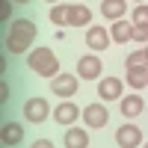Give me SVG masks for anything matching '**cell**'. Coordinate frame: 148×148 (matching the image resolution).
<instances>
[{
  "mask_svg": "<svg viewBox=\"0 0 148 148\" xmlns=\"http://www.w3.org/2000/svg\"><path fill=\"white\" fill-rule=\"evenodd\" d=\"M62 142H65V148H89V133H86L83 127H74L71 125L65 130V139Z\"/></svg>",
  "mask_w": 148,
  "mask_h": 148,
  "instance_id": "cell-15",
  "label": "cell"
},
{
  "mask_svg": "<svg viewBox=\"0 0 148 148\" xmlns=\"http://www.w3.org/2000/svg\"><path fill=\"white\" fill-rule=\"evenodd\" d=\"M83 113H80V107L74 104V101H59L56 107H53V121L56 125H65V127H71L74 121H77Z\"/></svg>",
  "mask_w": 148,
  "mask_h": 148,
  "instance_id": "cell-9",
  "label": "cell"
},
{
  "mask_svg": "<svg viewBox=\"0 0 148 148\" xmlns=\"http://www.w3.org/2000/svg\"><path fill=\"white\" fill-rule=\"evenodd\" d=\"M36 33H39V27H36L33 18H15V21H12V27L6 30V51H9L12 56L24 53V51L36 42Z\"/></svg>",
  "mask_w": 148,
  "mask_h": 148,
  "instance_id": "cell-1",
  "label": "cell"
},
{
  "mask_svg": "<svg viewBox=\"0 0 148 148\" xmlns=\"http://www.w3.org/2000/svg\"><path fill=\"white\" fill-rule=\"evenodd\" d=\"M127 83H130V89H148V68H130Z\"/></svg>",
  "mask_w": 148,
  "mask_h": 148,
  "instance_id": "cell-17",
  "label": "cell"
},
{
  "mask_svg": "<svg viewBox=\"0 0 148 148\" xmlns=\"http://www.w3.org/2000/svg\"><path fill=\"white\" fill-rule=\"evenodd\" d=\"M125 68H127V71H130V68H148V56H145V51H130L127 59H125Z\"/></svg>",
  "mask_w": 148,
  "mask_h": 148,
  "instance_id": "cell-19",
  "label": "cell"
},
{
  "mask_svg": "<svg viewBox=\"0 0 148 148\" xmlns=\"http://www.w3.org/2000/svg\"><path fill=\"white\" fill-rule=\"evenodd\" d=\"M98 98H101V101H116V98H121V80L119 77L98 80Z\"/></svg>",
  "mask_w": 148,
  "mask_h": 148,
  "instance_id": "cell-10",
  "label": "cell"
},
{
  "mask_svg": "<svg viewBox=\"0 0 148 148\" xmlns=\"http://www.w3.org/2000/svg\"><path fill=\"white\" fill-rule=\"evenodd\" d=\"M83 24H92V12H89V6L74 3L71 15H68V27H83Z\"/></svg>",
  "mask_w": 148,
  "mask_h": 148,
  "instance_id": "cell-16",
  "label": "cell"
},
{
  "mask_svg": "<svg viewBox=\"0 0 148 148\" xmlns=\"http://www.w3.org/2000/svg\"><path fill=\"white\" fill-rule=\"evenodd\" d=\"M77 83H80L77 74H56V77L51 80V92L59 95L62 101H68L71 95H77Z\"/></svg>",
  "mask_w": 148,
  "mask_h": 148,
  "instance_id": "cell-5",
  "label": "cell"
},
{
  "mask_svg": "<svg viewBox=\"0 0 148 148\" xmlns=\"http://www.w3.org/2000/svg\"><path fill=\"white\" fill-rule=\"evenodd\" d=\"M47 116H51L47 98H27V101H24V119H27L30 125H42Z\"/></svg>",
  "mask_w": 148,
  "mask_h": 148,
  "instance_id": "cell-4",
  "label": "cell"
},
{
  "mask_svg": "<svg viewBox=\"0 0 148 148\" xmlns=\"http://www.w3.org/2000/svg\"><path fill=\"white\" fill-rule=\"evenodd\" d=\"M101 71H104V62H101V56H98L95 51L92 53H83L77 59V77L80 80H98Z\"/></svg>",
  "mask_w": 148,
  "mask_h": 148,
  "instance_id": "cell-3",
  "label": "cell"
},
{
  "mask_svg": "<svg viewBox=\"0 0 148 148\" xmlns=\"http://www.w3.org/2000/svg\"><path fill=\"white\" fill-rule=\"evenodd\" d=\"M110 121V110L104 104H86L83 107V125L86 127H107Z\"/></svg>",
  "mask_w": 148,
  "mask_h": 148,
  "instance_id": "cell-8",
  "label": "cell"
},
{
  "mask_svg": "<svg viewBox=\"0 0 148 148\" xmlns=\"http://www.w3.org/2000/svg\"><path fill=\"white\" fill-rule=\"evenodd\" d=\"M12 3H15V0H3V3H0V18L3 21H9V15H12Z\"/></svg>",
  "mask_w": 148,
  "mask_h": 148,
  "instance_id": "cell-22",
  "label": "cell"
},
{
  "mask_svg": "<svg viewBox=\"0 0 148 148\" xmlns=\"http://www.w3.org/2000/svg\"><path fill=\"white\" fill-rule=\"evenodd\" d=\"M127 12V0H101V15L110 18V21H119L125 18Z\"/></svg>",
  "mask_w": 148,
  "mask_h": 148,
  "instance_id": "cell-14",
  "label": "cell"
},
{
  "mask_svg": "<svg viewBox=\"0 0 148 148\" xmlns=\"http://www.w3.org/2000/svg\"><path fill=\"white\" fill-rule=\"evenodd\" d=\"M15 3H30V0H15Z\"/></svg>",
  "mask_w": 148,
  "mask_h": 148,
  "instance_id": "cell-24",
  "label": "cell"
},
{
  "mask_svg": "<svg viewBox=\"0 0 148 148\" xmlns=\"http://www.w3.org/2000/svg\"><path fill=\"white\" fill-rule=\"evenodd\" d=\"M27 68L30 71H36L39 77H56V74H62L59 71V59H56V53L51 51V47H36V51L27 56Z\"/></svg>",
  "mask_w": 148,
  "mask_h": 148,
  "instance_id": "cell-2",
  "label": "cell"
},
{
  "mask_svg": "<svg viewBox=\"0 0 148 148\" xmlns=\"http://www.w3.org/2000/svg\"><path fill=\"white\" fill-rule=\"evenodd\" d=\"M30 148H53V142H51V139H36Z\"/></svg>",
  "mask_w": 148,
  "mask_h": 148,
  "instance_id": "cell-23",
  "label": "cell"
},
{
  "mask_svg": "<svg viewBox=\"0 0 148 148\" xmlns=\"http://www.w3.org/2000/svg\"><path fill=\"white\" fill-rule=\"evenodd\" d=\"M133 42H145L148 45V24H133Z\"/></svg>",
  "mask_w": 148,
  "mask_h": 148,
  "instance_id": "cell-21",
  "label": "cell"
},
{
  "mask_svg": "<svg viewBox=\"0 0 148 148\" xmlns=\"http://www.w3.org/2000/svg\"><path fill=\"white\" fill-rule=\"evenodd\" d=\"M121 116L125 119H136L142 110H145V104H142V95H121Z\"/></svg>",
  "mask_w": 148,
  "mask_h": 148,
  "instance_id": "cell-13",
  "label": "cell"
},
{
  "mask_svg": "<svg viewBox=\"0 0 148 148\" xmlns=\"http://www.w3.org/2000/svg\"><path fill=\"white\" fill-rule=\"evenodd\" d=\"M145 110H148V107H145Z\"/></svg>",
  "mask_w": 148,
  "mask_h": 148,
  "instance_id": "cell-28",
  "label": "cell"
},
{
  "mask_svg": "<svg viewBox=\"0 0 148 148\" xmlns=\"http://www.w3.org/2000/svg\"><path fill=\"white\" fill-rule=\"evenodd\" d=\"M0 142H3V145H9V148L21 145V142H24V127L18 125V121H6V125H3V130H0Z\"/></svg>",
  "mask_w": 148,
  "mask_h": 148,
  "instance_id": "cell-11",
  "label": "cell"
},
{
  "mask_svg": "<svg viewBox=\"0 0 148 148\" xmlns=\"http://www.w3.org/2000/svg\"><path fill=\"white\" fill-rule=\"evenodd\" d=\"M113 42V36H110L101 24H89L86 27V47H92L95 53H101V51H107V45Z\"/></svg>",
  "mask_w": 148,
  "mask_h": 148,
  "instance_id": "cell-6",
  "label": "cell"
},
{
  "mask_svg": "<svg viewBox=\"0 0 148 148\" xmlns=\"http://www.w3.org/2000/svg\"><path fill=\"white\" fill-rule=\"evenodd\" d=\"M133 24H148V6L145 3L133 6Z\"/></svg>",
  "mask_w": 148,
  "mask_h": 148,
  "instance_id": "cell-20",
  "label": "cell"
},
{
  "mask_svg": "<svg viewBox=\"0 0 148 148\" xmlns=\"http://www.w3.org/2000/svg\"><path fill=\"white\" fill-rule=\"evenodd\" d=\"M116 145L119 148H139L142 145V127L139 125H121L116 130Z\"/></svg>",
  "mask_w": 148,
  "mask_h": 148,
  "instance_id": "cell-7",
  "label": "cell"
},
{
  "mask_svg": "<svg viewBox=\"0 0 148 148\" xmlns=\"http://www.w3.org/2000/svg\"><path fill=\"white\" fill-rule=\"evenodd\" d=\"M47 3H59V0H47Z\"/></svg>",
  "mask_w": 148,
  "mask_h": 148,
  "instance_id": "cell-25",
  "label": "cell"
},
{
  "mask_svg": "<svg viewBox=\"0 0 148 148\" xmlns=\"http://www.w3.org/2000/svg\"><path fill=\"white\" fill-rule=\"evenodd\" d=\"M110 36H113L116 45H127L133 39V24L125 21V18H119V21H113V27H110Z\"/></svg>",
  "mask_w": 148,
  "mask_h": 148,
  "instance_id": "cell-12",
  "label": "cell"
},
{
  "mask_svg": "<svg viewBox=\"0 0 148 148\" xmlns=\"http://www.w3.org/2000/svg\"><path fill=\"white\" fill-rule=\"evenodd\" d=\"M142 148H148V142H142Z\"/></svg>",
  "mask_w": 148,
  "mask_h": 148,
  "instance_id": "cell-27",
  "label": "cell"
},
{
  "mask_svg": "<svg viewBox=\"0 0 148 148\" xmlns=\"http://www.w3.org/2000/svg\"><path fill=\"white\" fill-rule=\"evenodd\" d=\"M145 56H148V45H145Z\"/></svg>",
  "mask_w": 148,
  "mask_h": 148,
  "instance_id": "cell-26",
  "label": "cell"
},
{
  "mask_svg": "<svg viewBox=\"0 0 148 148\" xmlns=\"http://www.w3.org/2000/svg\"><path fill=\"white\" fill-rule=\"evenodd\" d=\"M68 15H71V6H65V3H53L51 6V24H56V30L62 24H68Z\"/></svg>",
  "mask_w": 148,
  "mask_h": 148,
  "instance_id": "cell-18",
  "label": "cell"
}]
</instances>
